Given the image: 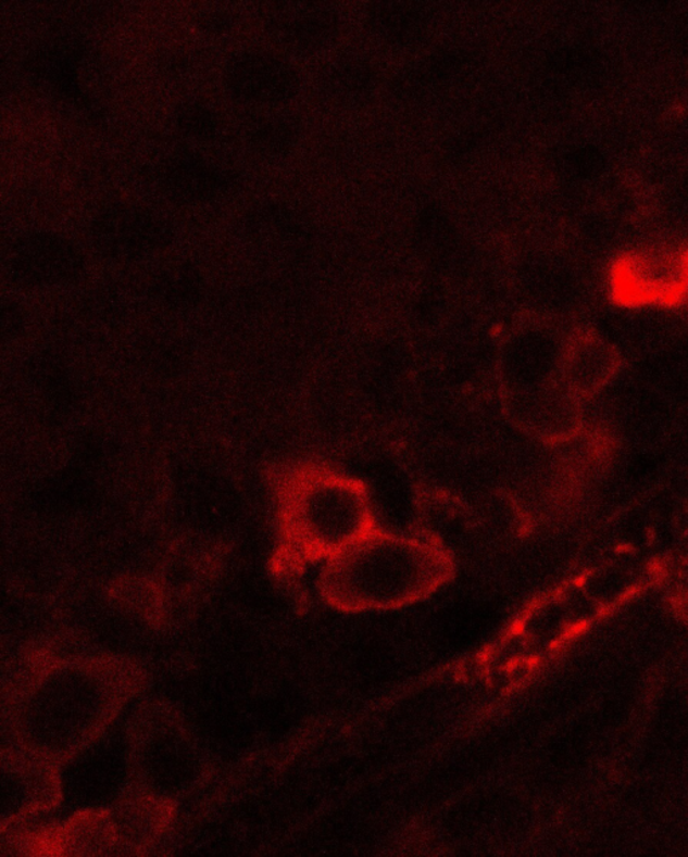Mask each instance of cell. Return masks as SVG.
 <instances>
[{"instance_id":"10","label":"cell","mask_w":688,"mask_h":857,"mask_svg":"<svg viewBox=\"0 0 688 857\" xmlns=\"http://www.w3.org/2000/svg\"><path fill=\"white\" fill-rule=\"evenodd\" d=\"M159 289L162 298L170 303H190L198 297L199 277L191 268L179 266L162 277Z\"/></svg>"},{"instance_id":"8","label":"cell","mask_w":688,"mask_h":857,"mask_svg":"<svg viewBox=\"0 0 688 857\" xmlns=\"http://www.w3.org/2000/svg\"><path fill=\"white\" fill-rule=\"evenodd\" d=\"M476 64L475 54L470 53L468 50H446L431 55L417 70H414L412 76L406 78L405 87L416 89L448 81V79L467 75Z\"/></svg>"},{"instance_id":"14","label":"cell","mask_w":688,"mask_h":857,"mask_svg":"<svg viewBox=\"0 0 688 857\" xmlns=\"http://www.w3.org/2000/svg\"><path fill=\"white\" fill-rule=\"evenodd\" d=\"M203 27L209 31H225L232 24L230 15L227 13H210L203 16Z\"/></svg>"},{"instance_id":"2","label":"cell","mask_w":688,"mask_h":857,"mask_svg":"<svg viewBox=\"0 0 688 857\" xmlns=\"http://www.w3.org/2000/svg\"><path fill=\"white\" fill-rule=\"evenodd\" d=\"M227 93L241 104L277 105L299 92L298 71L282 55L265 50L246 51L227 64Z\"/></svg>"},{"instance_id":"13","label":"cell","mask_w":688,"mask_h":857,"mask_svg":"<svg viewBox=\"0 0 688 857\" xmlns=\"http://www.w3.org/2000/svg\"><path fill=\"white\" fill-rule=\"evenodd\" d=\"M21 317L18 306H15L13 303L4 305L2 311L3 333L8 331L14 332L15 329H18L22 325Z\"/></svg>"},{"instance_id":"4","label":"cell","mask_w":688,"mask_h":857,"mask_svg":"<svg viewBox=\"0 0 688 857\" xmlns=\"http://www.w3.org/2000/svg\"><path fill=\"white\" fill-rule=\"evenodd\" d=\"M260 15L273 39L296 50L321 49L339 27L337 13L321 2H265Z\"/></svg>"},{"instance_id":"11","label":"cell","mask_w":688,"mask_h":857,"mask_svg":"<svg viewBox=\"0 0 688 857\" xmlns=\"http://www.w3.org/2000/svg\"><path fill=\"white\" fill-rule=\"evenodd\" d=\"M178 126L182 134L197 140L213 139L218 133L220 122L207 105L191 104L180 112Z\"/></svg>"},{"instance_id":"9","label":"cell","mask_w":688,"mask_h":857,"mask_svg":"<svg viewBox=\"0 0 688 857\" xmlns=\"http://www.w3.org/2000/svg\"><path fill=\"white\" fill-rule=\"evenodd\" d=\"M250 140L255 150L266 153H282L293 143L295 133L287 122L277 117H263L249 129Z\"/></svg>"},{"instance_id":"12","label":"cell","mask_w":688,"mask_h":857,"mask_svg":"<svg viewBox=\"0 0 688 857\" xmlns=\"http://www.w3.org/2000/svg\"><path fill=\"white\" fill-rule=\"evenodd\" d=\"M370 75H372V72L365 64L350 61L346 62L342 70H340L338 79L342 87L347 89H360L367 85L370 78H372Z\"/></svg>"},{"instance_id":"5","label":"cell","mask_w":688,"mask_h":857,"mask_svg":"<svg viewBox=\"0 0 688 857\" xmlns=\"http://www.w3.org/2000/svg\"><path fill=\"white\" fill-rule=\"evenodd\" d=\"M159 181L164 192L176 201L212 200L232 185L229 173L201 155H179L161 169Z\"/></svg>"},{"instance_id":"6","label":"cell","mask_w":688,"mask_h":857,"mask_svg":"<svg viewBox=\"0 0 688 857\" xmlns=\"http://www.w3.org/2000/svg\"><path fill=\"white\" fill-rule=\"evenodd\" d=\"M82 60L83 50L76 42L64 38L51 39L34 51L28 60V71L64 98H82L78 81Z\"/></svg>"},{"instance_id":"7","label":"cell","mask_w":688,"mask_h":857,"mask_svg":"<svg viewBox=\"0 0 688 857\" xmlns=\"http://www.w3.org/2000/svg\"><path fill=\"white\" fill-rule=\"evenodd\" d=\"M429 4L420 2H379L370 5L368 21L380 37L395 42H411L423 36L430 24Z\"/></svg>"},{"instance_id":"1","label":"cell","mask_w":688,"mask_h":857,"mask_svg":"<svg viewBox=\"0 0 688 857\" xmlns=\"http://www.w3.org/2000/svg\"><path fill=\"white\" fill-rule=\"evenodd\" d=\"M172 229L161 217L135 204H113L92 226L96 249L105 257L133 261L163 251L172 242Z\"/></svg>"},{"instance_id":"3","label":"cell","mask_w":688,"mask_h":857,"mask_svg":"<svg viewBox=\"0 0 688 857\" xmlns=\"http://www.w3.org/2000/svg\"><path fill=\"white\" fill-rule=\"evenodd\" d=\"M10 274L28 287L59 286L83 274L84 254L73 242L54 235L21 238L10 251Z\"/></svg>"}]
</instances>
